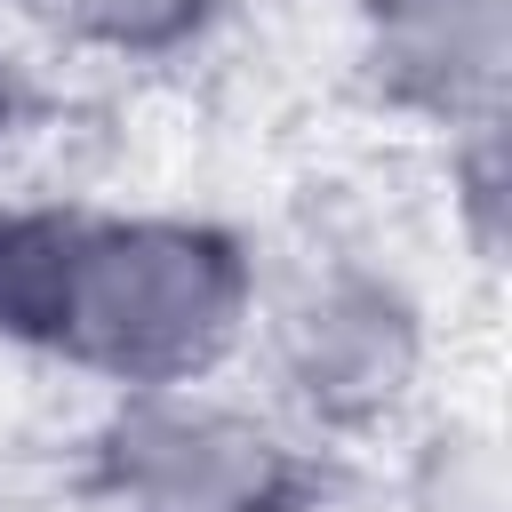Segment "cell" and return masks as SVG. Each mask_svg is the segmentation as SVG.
Segmentation results:
<instances>
[{
  "mask_svg": "<svg viewBox=\"0 0 512 512\" xmlns=\"http://www.w3.org/2000/svg\"><path fill=\"white\" fill-rule=\"evenodd\" d=\"M392 504L400 512H512V456L488 416H424L400 424V464H392Z\"/></svg>",
  "mask_w": 512,
  "mask_h": 512,
  "instance_id": "7",
  "label": "cell"
},
{
  "mask_svg": "<svg viewBox=\"0 0 512 512\" xmlns=\"http://www.w3.org/2000/svg\"><path fill=\"white\" fill-rule=\"evenodd\" d=\"M448 208H456L464 248L480 264H496V248H504V120L448 136Z\"/></svg>",
  "mask_w": 512,
  "mask_h": 512,
  "instance_id": "8",
  "label": "cell"
},
{
  "mask_svg": "<svg viewBox=\"0 0 512 512\" xmlns=\"http://www.w3.org/2000/svg\"><path fill=\"white\" fill-rule=\"evenodd\" d=\"M344 64L368 112L472 136L512 96V0H344Z\"/></svg>",
  "mask_w": 512,
  "mask_h": 512,
  "instance_id": "4",
  "label": "cell"
},
{
  "mask_svg": "<svg viewBox=\"0 0 512 512\" xmlns=\"http://www.w3.org/2000/svg\"><path fill=\"white\" fill-rule=\"evenodd\" d=\"M248 352L272 384V416L344 456L416 416L432 376V312L400 264L368 248H312L280 272L264 264Z\"/></svg>",
  "mask_w": 512,
  "mask_h": 512,
  "instance_id": "2",
  "label": "cell"
},
{
  "mask_svg": "<svg viewBox=\"0 0 512 512\" xmlns=\"http://www.w3.org/2000/svg\"><path fill=\"white\" fill-rule=\"evenodd\" d=\"M344 480L336 448L216 384L112 392L72 464V488L96 512H336Z\"/></svg>",
  "mask_w": 512,
  "mask_h": 512,
  "instance_id": "3",
  "label": "cell"
},
{
  "mask_svg": "<svg viewBox=\"0 0 512 512\" xmlns=\"http://www.w3.org/2000/svg\"><path fill=\"white\" fill-rule=\"evenodd\" d=\"M88 216L96 200H72V192H0V344L8 352L56 360Z\"/></svg>",
  "mask_w": 512,
  "mask_h": 512,
  "instance_id": "5",
  "label": "cell"
},
{
  "mask_svg": "<svg viewBox=\"0 0 512 512\" xmlns=\"http://www.w3.org/2000/svg\"><path fill=\"white\" fill-rule=\"evenodd\" d=\"M264 256L208 208H96L56 360L104 392H192L248 360Z\"/></svg>",
  "mask_w": 512,
  "mask_h": 512,
  "instance_id": "1",
  "label": "cell"
},
{
  "mask_svg": "<svg viewBox=\"0 0 512 512\" xmlns=\"http://www.w3.org/2000/svg\"><path fill=\"white\" fill-rule=\"evenodd\" d=\"M232 0H0V24L40 32L64 56L96 64H184L216 40Z\"/></svg>",
  "mask_w": 512,
  "mask_h": 512,
  "instance_id": "6",
  "label": "cell"
},
{
  "mask_svg": "<svg viewBox=\"0 0 512 512\" xmlns=\"http://www.w3.org/2000/svg\"><path fill=\"white\" fill-rule=\"evenodd\" d=\"M40 104H48V88H40V72L24 64V48L0 32V160L40 128Z\"/></svg>",
  "mask_w": 512,
  "mask_h": 512,
  "instance_id": "9",
  "label": "cell"
}]
</instances>
